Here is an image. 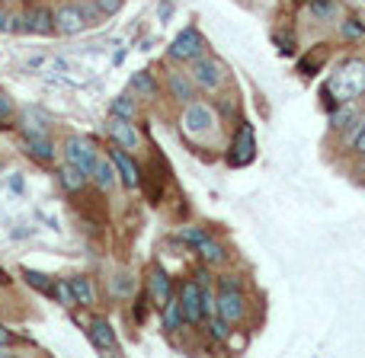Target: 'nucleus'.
<instances>
[{
  "label": "nucleus",
  "instance_id": "obj_1",
  "mask_svg": "<svg viewBox=\"0 0 365 358\" xmlns=\"http://www.w3.org/2000/svg\"><path fill=\"white\" fill-rule=\"evenodd\" d=\"M365 93V58H349L336 68V74L327 80V87L321 90L324 106L336 109V102H353L356 96Z\"/></svg>",
  "mask_w": 365,
  "mask_h": 358
},
{
  "label": "nucleus",
  "instance_id": "obj_2",
  "mask_svg": "<svg viewBox=\"0 0 365 358\" xmlns=\"http://www.w3.org/2000/svg\"><path fill=\"white\" fill-rule=\"evenodd\" d=\"M218 314L227 323H240L247 317V295L240 288L237 275H221L218 282Z\"/></svg>",
  "mask_w": 365,
  "mask_h": 358
},
{
  "label": "nucleus",
  "instance_id": "obj_3",
  "mask_svg": "<svg viewBox=\"0 0 365 358\" xmlns=\"http://www.w3.org/2000/svg\"><path fill=\"white\" fill-rule=\"evenodd\" d=\"M253 157H257V135H253L250 122H240L237 132H234L231 151H227V164L231 167H247V164H253Z\"/></svg>",
  "mask_w": 365,
  "mask_h": 358
},
{
  "label": "nucleus",
  "instance_id": "obj_4",
  "mask_svg": "<svg viewBox=\"0 0 365 358\" xmlns=\"http://www.w3.org/2000/svg\"><path fill=\"white\" fill-rule=\"evenodd\" d=\"M64 157H68V164H74L77 170L83 173V177H93V170H96V160H100V154H96V147H93V141H87V138H68L64 141Z\"/></svg>",
  "mask_w": 365,
  "mask_h": 358
},
{
  "label": "nucleus",
  "instance_id": "obj_5",
  "mask_svg": "<svg viewBox=\"0 0 365 358\" xmlns=\"http://www.w3.org/2000/svg\"><path fill=\"white\" fill-rule=\"evenodd\" d=\"M167 55L173 58V61H195L199 55H205V38H202L199 29H182L177 38L170 42V48H167Z\"/></svg>",
  "mask_w": 365,
  "mask_h": 358
},
{
  "label": "nucleus",
  "instance_id": "obj_6",
  "mask_svg": "<svg viewBox=\"0 0 365 358\" xmlns=\"http://www.w3.org/2000/svg\"><path fill=\"white\" fill-rule=\"evenodd\" d=\"M189 77H192L195 87H202V90H208V93H215V90L225 83V68H221L215 58L199 55V58L192 61V70H189Z\"/></svg>",
  "mask_w": 365,
  "mask_h": 358
},
{
  "label": "nucleus",
  "instance_id": "obj_7",
  "mask_svg": "<svg viewBox=\"0 0 365 358\" xmlns=\"http://www.w3.org/2000/svg\"><path fill=\"white\" fill-rule=\"evenodd\" d=\"M180 307L186 317L189 327H199V320H205V310H202V285L195 278H186L180 288Z\"/></svg>",
  "mask_w": 365,
  "mask_h": 358
},
{
  "label": "nucleus",
  "instance_id": "obj_8",
  "mask_svg": "<svg viewBox=\"0 0 365 358\" xmlns=\"http://www.w3.org/2000/svg\"><path fill=\"white\" fill-rule=\"evenodd\" d=\"M51 13H55V32H61V36H77V32H83L90 26L77 4H61Z\"/></svg>",
  "mask_w": 365,
  "mask_h": 358
},
{
  "label": "nucleus",
  "instance_id": "obj_9",
  "mask_svg": "<svg viewBox=\"0 0 365 358\" xmlns=\"http://www.w3.org/2000/svg\"><path fill=\"white\" fill-rule=\"evenodd\" d=\"M218 125L215 122V112L205 106V102H186V112H182V128L189 135H205Z\"/></svg>",
  "mask_w": 365,
  "mask_h": 358
},
{
  "label": "nucleus",
  "instance_id": "obj_10",
  "mask_svg": "<svg viewBox=\"0 0 365 358\" xmlns=\"http://www.w3.org/2000/svg\"><path fill=\"white\" fill-rule=\"evenodd\" d=\"M109 160H113L122 186L125 189H138L141 186V170H138V164L132 160V154H128L125 147H113V151H109Z\"/></svg>",
  "mask_w": 365,
  "mask_h": 358
},
{
  "label": "nucleus",
  "instance_id": "obj_11",
  "mask_svg": "<svg viewBox=\"0 0 365 358\" xmlns=\"http://www.w3.org/2000/svg\"><path fill=\"white\" fill-rule=\"evenodd\" d=\"M87 336H90V342H93L100 352H115V349H119L115 333H113V323H109L106 317H93V320L87 323Z\"/></svg>",
  "mask_w": 365,
  "mask_h": 358
},
{
  "label": "nucleus",
  "instance_id": "obj_12",
  "mask_svg": "<svg viewBox=\"0 0 365 358\" xmlns=\"http://www.w3.org/2000/svg\"><path fill=\"white\" fill-rule=\"evenodd\" d=\"M148 295H151L154 307H164V304L170 301V295H173V282H170V275H167L160 265H154L151 275H148Z\"/></svg>",
  "mask_w": 365,
  "mask_h": 358
},
{
  "label": "nucleus",
  "instance_id": "obj_13",
  "mask_svg": "<svg viewBox=\"0 0 365 358\" xmlns=\"http://www.w3.org/2000/svg\"><path fill=\"white\" fill-rule=\"evenodd\" d=\"M109 135H113V141L119 147H125V151H135V147L141 144L138 132H135L132 119H119V115H113V122H109Z\"/></svg>",
  "mask_w": 365,
  "mask_h": 358
},
{
  "label": "nucleus",
  "instance_id": "obj_14",
  "mask_svg": "<svg viewBox=\"0 0 365 358\" xmlns=\"http://www.w3.org/2000/svg\"><path fill=\"white\" fill-rule=\"evenodd\" d=\"M26 32H36V36H51L55 32V13L48 10V6H32L29 13H26Z\"/></svg>",
  "mask_w": 365,
  "mask_h": 358
},
{
  "label": "nucleus",
  "instance_id": "obj_15",
  "mask_svg": "<svg viewBox=\"0 0 365 358\" xmlns=\"http://www.w3.org/2000/svg\"><path fill=\"white\" fill-rule=\"evenodd\" d=\"M167 90H170V96L177 102H192L195 100V83H192V77H186V74H180V70H173L170 77H167Z\"/></svg>",
  "mask_w": 365,
  "mask_h": 358
},
{
  "label": "nucleus",
  "instance_id": "obj_16",
  "mask_svg": "<svg viewBox=\"0 0 365 358\" xmlns=\"http://www.w3.org/2000/svg\"><path fill=\"white\" fill-rule=\"evenodd\" d=\"M26 154H29L32 160H42V164H48V160H55V144L48 141V135H26Z\"/></svg>",
  "mask_w": 365,
  "mask_h": 358
},
{
  "label": "nucleus",
  "instance_id": "obj_17",
  "mask_svg": "<svg viewBox=\"0 0 365 358\" xmlns=\"http://www.w3.org/2000/svg\"><path fill=\"white\" fill-rule=\"evenodd\" d=\"M192 250L199 253V259H202V263H205V265H221V263H225V259H227L225 246H221L218 240H212V237H205V240H202V243H195Z\"/></svg>",
  "mask_w": 365,
  "mask_h": 358
},
{
  "label": "nucleus",
  "instance_id": "obj_18",
  "mask_svg": "<svg viewBox=\"0 0 365 358\" xmlns=\"http://www.w3.org/2000/svg\"><path fill=\"white\" fill-rule=\"evenodd\" d=\"M71 291H74V298H77V304H81V307H93V304H96L93 278H87V275L71 278Z\"/></svg>",
  "mask_w": 365,
  "mask_h": 358
},
{
  "label": "nucleus",
  "instance_id": "obj_19",
  "mask_svg": "<svg viewBox=\"0 0 365 358\" xmlns=\"http://www.w3.org/2000/svg\"><path fill=\"white\" fill-rule=\"evenodd\" d=\"M160 310H164V330H170V333H177L182 323H186V317H182V307H180V298L170 295V301H167Z\"/></svg>",
  "mask_w": 365,
  "mask_h": 358
},
{
  "label": "nucleus",
  "instance_id": "obj_20",
  "mask_svg": "<svg viewBox=\"0 0 365 358\" xmlns=\"http://www.w3.org/2000/svg\"><path fill=\"white\" fill-rule=\"evenodd\" d=\"M58 179H61V189H64V192H81V189L87 186V177H83V173L77 170L74 164L61 167V173H58Z\"/></svg>",
  "mask_w": 365,
  "mask_h": 358
},
{
  "label": "nucleus",
  "instance_id": "obj_21",
  "mask_svg": "<svg viewBox=\"0 0 365 358\" xmlns=\"http://www.w3.org/2000/svg\"><path fill=\"white\" fill-rule=\"evenodd\" d=\"M132 90H135L138 96H145V100H154V96L160 93V90H158V80H154L148 70H138V74L132 77Z\"/></svg>",
  "mask_w": 365,
  "mask_h": 358
},
{
  "label": "nucleus",
  "instance_id": "obj_22",
  "mask_svg": "<svg viewBox=\"0 0 365 358\" xmlns=\"http://www.w3.org/2000/svg\"><path fill=\"white\" fill-rule=\"evenodd\" d=\"M93 179H96V186L103 189V192H109L113 189V182L119 179V173H115V167H113V160H96V170H93Z\"/></svg>",
  "mask_w": 365,
  "mask_h": 358
},
{
  "label": "nucleus",
  "instance_id": "obj_23",
  "mask_svg": "<svg viewBox=\"0 0 365 358\" xmlns=\"http://www.w3.org/2000/svg\"><path fill=\"white\" fill-rule=\"evenodd\" d=\"M23 278H26L29 288H36V291H42V295L51 298V285H55V278H48L45 272H36V269H23Z\"/></svg>",
  "mask_w": 365,
  "mask_h": 358
},
{
  "label": "nucleus",
  "instance_id": "obj_24",
  "mask_svg": "<svg viewBox=\"0 0 365 358\" xmlns=\"http://www.w3.org/2000/svg\"><path fill=\"white\" fill-rule=\"evenodd\" d=\"M109 112L119 115V119H135V115H138V106H135V100L128 93H122V96H115V100H113Z\"/></svg>",
  "mask_w": 365,
  "mask_h": 358
},
{
  "label": "nucleus",
  "instance_id": "obj_25",
  "mask_svg": "<svg viewBox=\"0 0 365 358\" xmlns=\"http://www.w3.org/2000/svg\"><path fill=\"white\" fill-rule=\"evenodd\" d=\"M208 336H212L215 342H227L231 339V323H227L221 314L208 317Z\"/></svg>",
  "mask_w": 365,
  "mask_h": 358
},
{
  "label": "nucleus",
  "instance_id": "obj_26",
  "mask_svg": "<svg viewBox=\"0 0 365 358\" xmlns=\"http://www.w3.org/2000/svg\"><path fill=\"white\" fill-rule=\"evenodd\" d=\"M51 298H55L61 307H77V298L71 291V282H55L51 285Z\"/></svg>",
  "mask_w": 365,
  "mask_h": 358
},
{
  "label": "nucleus",
  "instance_id": "obj_27",
  "mask_svg": "<svg viewBox=\"0 0 365 358\" xmlns=\"http://www.w3.org/2000/svg\"><path fill=\"white\" fill-rule=\"evenodd\" d=\"M205 237H208V233L202 231V227H182V231H180V240H182V243H189V246L202 243Z\"/></svg>",
  "mask_w": 365,
  "mask_h": 358
},
{
  "label": "nucleus",
  "instance_id": "obj_28",
  "mask_svg": "<svg viewBox=\"0 0 365 358\" xmlns=\"http://www.w3.org/2000/svg\"><path fill=\"white\" fill-rule=\"evenodd\" d=\"M93 4H96V10H100L103 16H113V13L122 10V4H125V0H93Z\"/></svg>",
  "mask_w": 365,
  "mask_h": 358
},
{
  "label": "nucleus",
  "instance_id": "obj_29",
  "mask_svg": "<svg viewBox=\"0 0 365 358\" xmlns=\"http://www.w3.org/2000/svg\"><path fill=\"white\" fill-rule=\"evenodd\" d=\"M314 13L321 19H330L336 13V0H314Z\"/></svg>",
  "mask_w": 365,
  "mask_h": 358
},
{
  "label": "nucleus",
  "instance_id": "obj_30",
  "mask_svg": "<svg viewBox=\"0 0 365 358\" xmlns=\"http://www.w3.org/2000/svg\"><path fill=\"white\" fill-rule=\"evenodd\" d=\"M132 288H135L132 275H119V278L113 282V291H115V295H132Z\"/></svg>",
  "mask_w": 365,
  "mask_h": 358
},
{
  "label": "nucleus",
  "instance_id": "obj_31",
  "mask_svg": "<svg viewBox=\"0 0 365 358\" xmlns=\"http://www.w3.org/2000/svg\"><path fill=\"white\" fill-rule=\"evenodd\" d=\"M362 32H365V26H359L356 19H346V23H343V38H362Z\"/></svg>",
  "mask_w": 365,
  "mask_h": 358
},
{
  "label": "nucleus",
  "instance_id": "obj_32",
  "mask_svg": "<svg viewBox=\"0 0 365 358\" xmlns=\"http://www.w3.org/2000/svg\"><path fill=\"white\" fill-rule=\"evenodd\" d=\"M349 151L365 154V115H362V122H359V132H356V138H353V144H349Z\"/></svg>",
  "mask_w": 365,
  "mask_h": 358
},
{
  "label": "nucleus",
  "instance_id": "obj_33",
  "mask_svg": "<svg viewBox=\"0 0 365 358\" xmlns=\"http://www.w3.org/2000/svg\"><path fill=\"white\" fill-rule=\"evenodd\" d=\"M10 112H13V100L6 93H0V122L10 119Z\"/></svg>",
  "mask_w": 365,
  "mask_h": 358
},
{
  "label": "nucleus",
  "instance_id": "obj_34",
  "mask_svg": "<svg viewBox=\"0 0 365 358\" xmlns=\"http://www.w3.org/2000/svg\"><path fill=\"white\" fill-rule=\"evenodd\" d=\"M279 45H282V55H292L295 51V42H292V36H272Z\"/></svg>",
  "mask_w": 365,
  "mask_h": 358
},
{
  "label": "nucleus",
  "instance_id": "obj_35",
  "mask_svg": "<svg viewBox=\"0 0 365 358\" xmlns=\"http://www.w3.org/2000/svg\"><path fill=\"white\" fill-rule=\"evenodd\" d=\"M10 339H13V333H10V330H6V327H0V349H4V346H10Z\"/></svg>",
  "mask_w": 365,
  "mask_h": 358
},
{
  "label": "nucleus",
  "instance_id": "obj_36",
  "mask_svg": "<svg viewBox=\"0 0 365 358\" xmlns=\"http://www.w3.org/2000/svg\"><path fill=\"white\" fill-rule=\"evenodd\" d=\"M6 29H10V16L0 10V32H6Z\"/></svg>",
  "mask_w": 365,
  "mask_h": 358
}]
</instances>
